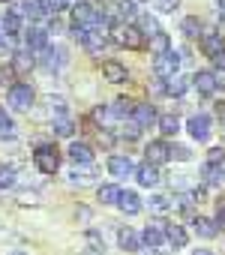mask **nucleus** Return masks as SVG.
<instances>
[{
	"label": "nucleus",
	"mask_w": 225,
	"mask_h": 255,
	"mask_svg": "<svg viewBox=\"0 0 225 255\" xmlns=\"http://www.w3.org/2000/svg\"><path fill=\"white\" fill-rule=\"evenodd\" d=\"M105 36H108L111 42L129 45V48H141V45H144V33H141L135 24H126V21H114V24L105 30Z\"/></svg>",
	"instance_id": "obj_1"
},
{
	"label": "nucleus",
	"mask_w": 225,
	"mask_h": 255,
	"mask_svg": "<svg viewBox=\"0 0 225 255\" xmlns=\"http://www.w3.org/2000/svg\"><path fill=\"white\" fill-rule=\"evenodd\" d=\"M72 21H75V27H96V30H102V33H105V27H108V21L96 12L93 3H87V0H78V3L72 6Z\"/></svg>",
	"instance_id": "obj_2"
},
{
	"label": "nucleus",
	"mask_w": 225,
	"mask_h": 255,
	"mask_svg": "<svg viewBox=\"0 0 225 255\" xmlns=\"http://www.w3.org/2000/svg\"><path fill=\"white\" fill-rule=\"evenodd\" d=\"M33 162H36V168H39L42 174H54V171L60 168V153H57L54 144H39V147L33 150Z\"/></svg>",
	"instance_id": "obj_3"
},
{
	"label": "nucleus",
	"mask_w": 225,
	"mask_h": 255,
	"mask_svg": "<svg viewBox=\"0 0 225 255\" xmlns=\"http://www.w3.org/2000/svg\"><path fill=\"white\" fill-rule=\"evenodd\" d=\"M153 69H156V75L159 78H174V75H180V54L174 51V48H168V51H162V54H156V63H153Z\"/></svg>",
	"instance_id": "obj_4"
},
{
	"label": "nucleus",
	"mask_w": 225,
	"mask_h": 255,
	"mask_svg": "<svg viewBox=\"0 0 225 255\" xmlns=\"http://www.w3.org/2000/svg\"><path fill=\"white\" fill-rule=\"evenodd\" d=\"M6 96H9V105L18 108V111H30V105H33V99H36V96H33V87H30V84H21V81L9 84Z\"/></svg>",
	"instance_id": "obj_5"
},
{
	"label": "nucleus",
	"mask_w": 225,
	"mask_h": 255,
	"mask_svg": "<svg viewBox=\"0 0 225 255\" xmlns=\"http://www.w3.org/2000/svg\"><path fill=\"white\" fill-rule=\"evenodd\" d=\"M72 36H75V42H81L87 51H99V48L108 42V36H105L102 30H96V27H75Z\"/></svg>",
	"instance_id": "obj_6"
},
{
	"label": "nucleus",
	"mask_w": 225,
	"mask_h": 255,
	"mask_svg": "<svg viewBox=\"0 0 225 255\" xmlns=\"http://www.w3.org/2000/svg\"><path fill=\"white\" fill-rule=\"evenodd\" d=\"M144 156H147V165L159 168V165H165L171 159V147H168V141H150L144 147Z\"/></svg>",
	"instance_id": "obj_7"
},
{
	"label": "nucleus",
	"mask_w": 225,
	"mask_h": 255,
	"mask_svg": "<svg viewBox=\"0 0 225 255\" xmlns=\"http://www.w3.org/2000/svg\"><path fill=\"white\" fill-rule=\"evenodd\" d=\"M129 120L138 126V129H147V126H153L159 117H156V108L150 105V102H138L135 108H132V114H129Z\"/></svg>",
	"instance_id": "obj_8"
},
{
	"label": "nucleus",
	"mask_w": 225,
	"mask_h": 255,
	"mask_svg": "<svg viewBox=\"0 0 225 255\" xmlns=\"http://www.w3.org/2000/svg\"><path fill=\"white\" fill-rule=\"evenodd\" d=\"M192 84H195V90H198L201 96H213V93L219 90V75L210 72V69H204V72H195V75H192Z\"/></svg>",
	"instance_id": "obj_9"
},
{
	"label": "nucleus",
	"mask_w": 225,
	"mask_h": 255,
	"mask_svg": "<svg viewBox=\"0 0 225 255\" xmlns=\"http://www.w3.org/2000/svg\"><path fill=\"white\" fill-rule=\"evenodd\" d=\"M186 129H189L192 138L207 141V138H210V117H207V114H192L189 123H186Z\"/></svg>",
	"instance_id": "obj_10"
},
{
	"label": "nucleus",
	"mask_w": 225,
	"mask_h": 255,
	"mask_svg": "<svg viewBox=\"0 0 225 255\" xmlns=\"http://www.w3.org/2000/svg\"><path fill=\"white\" fill-rule=\"evenodd\" d=\"M24 42H27L24 48H27L30 54H33V51H36V54H42V51L48 48V33H45L42 27H30V30H27V36H24Z\"/></svg>",
	"instance_id": "obj_11"
},
{
	"label": "nucleus",
	"mask_w": 225,
	"mask_h": 255,
	"mask_svg": "<svg viewBox=\"0 0 225 255\" xmlns=\"http://www.w3.org/2000/svg\"><path fill=\"white\" fill-rule=\"evenodd\" d=\"M102 75H105V81H111V84H120V81H126V66L120 63V60H105L102 63Z\"/></svg>",
	"instance_id": "obj_12"
},
{
	"label": "nucleus",
	"mask_w": 225,
	"mask_h": 255,
	"mask_svg": "<svg viewBox=\"0 0 225 255\" xmlns=\"http://www.w3.org/2000/svg\"><path fill=\"white\" fill-rule=\"evenodd\" d=\"M108 171L114 177H129V174H135V165H132L129 156H111L108 159Z\"/></svg>",
	"instance_id": "obj_13"
},
{
	"label": "nucleus",
	"mask_w": 225,
	"mask_h": 255,
	"mask_svg": "<svg viewBox=\"0 0 225 255\" xmlns=\"http://www.w3.org/2000/svg\"><path fill=\"white\" fill-rule=\"evenodd\" d=\"M201 51H204L210 60H213L216 54H222V51H225L222 36H219V33H204V36H201Z\"/></svg>",
	"instance_id": "obj_14"
},
{
	"label": "nucleus",
	"mask_w": 225,
	"mask_h": 255,
	"mask_svg": "<svg viewBox=\"0 0 225 255\" xmlns=\"http://www.w3.org/2000/svg\"><path fill=\"white\" fill-rule=\"evenodd\" d=\"M69 159H72L75 165H90V162H93V150H90L84 141H72V144H69Z\"/></svg>",
	"instance_id": "obj_15"
},
{
	"label": "nucleus",
	"mask_w": 225,
	"mask_h": 255,
	"mask_svg": "<svg viewBox=\"0 0 225 255\" xmlns=\"http://www.w3.org/2000/svg\"><path fill=\"white\" fill-rule=\"evenodd\" d=\"M135 177H138V183H141V186H147V189H150V186H156V183H159V168H153V165H147V162H144V165H138V168H135Z\"/></svg>",
	"instance_id": "obj_16"
},
{
	"label": "nucleus",
	"mask_w": 225,
	"mask_h": 255,
	"mask_svg": "<svg viewBox=\"0 0 225 255\" xmlns=\"http://www.w3.org/2000/svg\"><path fill=\"white\" fill-rule=\"evenodd\" d=\"M117 243H120V249H126V252H138V249H141V240H138V234H135L132 228H120V231H117Z\"/></svg>",
	"instance_id": "obj_17"
},
{
	"label": "nucleus",
	"mask_w": 225,
	"mask_h": 255,
	"mask_svg": "<svg viewBox=\"0 0 225 255\" xmlns=\"http://www.w3.org/2000/svg\"><path fill=\"white\" fill-rule=\"evenodd\" d=\"M12 69H15V72H30V69H33V54H30L27 48L12 51Z\"/></svg>",
	"instance_id": "obj_18"
},
{
	"label": "nucleus",
	"mask_w": 225,
	"mask_h": 255,
	"mask_svg": "<svg viewBox=\"0 0 225 255\" xmlns=\"http://www.w3.org/2000/svg\"><path fill=\"white\" fill-rule=\"evenodd\" d=\"M117 204H120V210H123V213H129V216L141 213V198H138L135 192H120Z\"/></svg>",
	"instance_id": "obj_19"
},
{
	"label": "nucleus",
	"mask_w": 225,
	"mask_h": 255,
	"mask_svg": "<svg viewBox=\"0 0 225 255\" xmlns=\"http://www.w3.org/2000/svg\"><path fill=\"white\" fill-rule=\"evenodd\" d=\"M138 240H141L144 246H150V249H159V246H162V240H165V234H162V228H159V225H147V228H144V234H141Z\"/></svg>",
	"instance_id": "obj_20"
},
{
	"label": "nucleus",
	"mask_w": 225,
	"mask_h": 255,
	"mask_svg": "<svg viewBox=\"0 0 225 255\" xmlns=\"http://www.w3.org/2000/svg\"><path fill=\"white\" fill-rule=\"evenodd\" d=\"M24 15L33 21V24H39L42 18H45V3H42V0H24Z\"/></svg>",
	"instance_id": "obj_21"
},
{
	"label": "nucleus",
	"mask_w": 225,
	"mask_h": 255,
	"mask_svg": "<svg viewBox=\"0 0 225 255\" xmlns=\"http://www.w3.org/2000/svg\"><path fill=\"white\" fill-rule=\"evenodd\" d=\"M192 228H195L198 237H216V234H219L216 222H210V219H204V216H195V219H192Z\"/></svg>",
	"instance_id": "obj_22"
},
{
	"label": "nucleus",
	"mask_w": 225,
	"mask_h": 255,
	"mask_svg": "<svg viewBox=\"0 0 225 255\" xmlns=\"http://www.w3.org/2000/svg\"><path fill=\"white\" fill-rule=\"evenodd\" d=\"M159 129H162V135H165V138H174V135H177V129H180L177 114H162V117H159Z\"/></svg>",
	"instance_id": "obj_23"
},
{
	"label": "nucleus",
	"mask_w": 225,
	"mask_h": 255,
	"mask_svg": "<svg viewBox=\"0 0 225 255\" xmlns=\"http://www.w3.org/2000/svg\"><path fill=\"white\" fill-rule=\"evenodd\" d=\"M96 195H99L102 204H117V198H120V186H114V183H102Z\"/></svg>",
	"instance_id": "obj_24"
},
{
	"label": "nucleus",
	"mask_w": 225,
	"mask_h": 255,
	"mask_svg": "<svg viewBox=\"0 0 225 255\" xmlns=\"http://www.w3.org/2000/svg\"><path fill=\"white\" fill-rule=\"evenodd\" d=\"M21 27V15L18 12H6L0 15V30H6V36H15V30Z\"/></svg>",
	"instance_id": "obj_25"
},
{
	"label": "nucleus",
	"mask_w": 225,
	"mask_h": 255,
	"mask_svg": "<svg viewBox=\"0 0 225 255\" xmlns=\"http://www.w3.org/2000/svg\"><path fill=\"white\" fill-rule=\"evenodd\" d=\"M42 60L48 63V69H60V63H66V54H63L60 48H51V45H48V48L42 51Z\"/></svg>",
	"instance_id": "obj_26"
},
{
	"label": "nucleus",
	"mask_w": 225,
	"mask_h": 255,
	"mask_svg": "<svg viewBox=\"0 0 225 255\" xmlns=\"http://www.w3.org/2000/svg\"><path fill=\"white\" fill-rule=\"evenodd\" d=\"M165 234H168V240H171V246H174V249H183V246H186V240H189V234H186L180 225H168V228H165Z\"/></svg>",
	"instance_id": "obj_27"
},
{
	"label": "nucleus",
	"mask_w": 225,
	"mask_h": 255,
	"mask_svg": "<svg viewBox=\"0 0 225 255\" xmlns=\"http://www.w3.org/2000/svg\"><path fill=\"white\" fill-rule=\"evenodd\" d=\"M69 180H72V183H87V180H93V168H90V165H75V168L69 171Z\"/></svg>",
	"instance_id": "obj_28"
},
{
	"label": "nucleus",
	"mask_w": 225,
	"mask_h": 255,
	"mask_svg": "<svg viewBox=\"0 0 225 255\" xmlns=\"http://www.w3.org/2000/svg\"><path fill=\"white\" fill-rule=\"evenodd\" d=\"M165 93H171V96H183V90H186V81L180 78V75H174V78H168L165 81V87H162Z\"/></svg>",
	"instance_id": "obj_29"
},
{
	"label": "nucleus",
	"mask_w": 225,
	"mask_h": 255,
	"mask_svg": "<svg viewBox=\"0 0 225 255\" xmlns=\"http://www.w3.org/2000/svg\"><path fill=\"white\" fill-rule=\"evenodd\" d=\"M84 237H87V246H90V252H96V255H99V252H105V240L99 237V231H87Z\"/></svg>",
	"instance_id": "obj_30"
},
{
	"label": "nucleus",
	"mask_w": 225,
	"mask_h": 255,
	"mask_svg": "<svg viewBox=\"0 0 225 255\" xmlns=\"http://www.w3.org/2000/svg\"><path fill=\"white\" fill-rule=\"evenodd\" d=\"M93 120H99V123H105V126H108L111 120H114V114H111V108H108V105H96V108H93Z\"/></svg>",
	"instance_id": "obj_31"
},
{
	"label": "nucleus",
	"mask_w": 225,
	"mask_h": 255,
	"mask_svg": "<svg viewBox=\"0 0 225 255\" xmlns=\"http://www.w3.org/2000/svg\"><path fill=\"white\" fill-rule=\"evenodd\" d=\"M15 186V168H0V189Z\"/></svg>",
	"instance_id": "obj_32"
},
{
	"label": "nucleus",
	"mask_w": 225,
	"mask_h": 255,
	"mask_svg": "<svg viewBox=\"0 0 225 255\" xmlns=\"http://www.w3.org/2000/svg\"><path fill=\"white\" fill-rule=\"evenodd\" d=\"M54 135H72V120L69 117H57L54 120Z\"/></svg>",
	"instance_id": "obj_33"
},
{
	"label": "nucleus",
	"mask_w": 225,
	"mask_h": 255,
	"mask_svg": "<svg viewBox=\"0 0 225 255\" xmlns=\"http://www.w3.org/2000/svg\"><path fill=\"white\" fill-rule=\"evenodd\" d=\"M207 165H216V168H222V165H225V150H222V147H213V150H207Z\"/></svg>",
	"instance_id": "obj_34"
},
{
	"label": "nucleus",
	"mask_w": 225,
	"mask_h": 255,
	"mask_svg": "<svg viewBox=\"0 0 225 255\" xmlns=\"http://www.w3.org/2000/svg\"><path fill=\"white\" fill-rule=\"evenodd\" d=\"M147 204H150V210H153V213H165V210L171 207L165 195H150V201H147Z\"/></svg>",
	"instance_id": "obj_35"
},
{
	"label": "nucleus",
	"mask_w": 225,
	"mask_h": 255,
	"mask_svg": "<svg viewBox=\"0 0 225 255\" xmlns=\"http://www.w3.org/2000/svg\"><path fill=\"white\" fill-rule=\"evenodd\" d=\"M120 15L123 18H138V3L135 0H120Z\"/></svg>",
	"instance_id": "obj_36"
},
{
	"label": "nucleus",
	"mask_w": 225,
	"mask_h": 255,
	"mask_svg": "<svg viewBox=\"0 0 225 255\" xmlns=\"http://www.w3.org/2000/svg\"><path fill=\"white\" fill-rule=\"evenodd\" d=\"M222 168H225V165H222ZM222 168L204 165V180H207V183H222Z\"/></svg>",
	"instance_id": "obj_37"
},
{
	"label": "nucleus",
	"mask_w": 225,
	"mask_h": 255,
	"mask_svg": "<svg viewBox=\"0 0 225 255\" xmlns=\"http://www.w3.org/2000/svg\"><path fill=\"white\" fill-rule=\"evenodd\" d=\"M183 30H186L189 36H201V24H198L192 15H189V18H183Z\"/></svg>",
	"instance_id": "obj_38"
},
{
	"label": "nucleus",
	"mask_w": 225,
	"mask_h": 255,
	"mask_svg": "<svg viewBox=\"0 0 225 255\" xmlns=\"http://www.w3.org/2000/svg\"><path fill=\"white\" fill-rule=\"evenodd\" d=\"M153 3H156L159 12H174V9L180 6V0H153Z\"/></svg>",
	"instance_id": "obj_39"
},
{
	"label": "nucleus",
	"mask_w": 225,
	"mask_h": 255,
	"mask_svg": "<svg viewBox=\"0 0 225 255\" xmlns=\"http://www.w3.org/2000/svg\"><path fill=\"white\" fill-rule=\"evenodd\" d=\"M141 27H144L147 33H153V36H159V33H162V30H159V24H156L150 15H141Z\"/></svg>",
	"instance_id": "obj_40"
},
{
	"label": "nucleus",
	"mask_w": 225,
	"mask_h": 255,
	"mask_svg": "<svg viewBox=\"0 0 225 255\" xmlns=\"http://www.w3.org/2000/svg\"><path fill=\"white\" fill-rule=\"evenodd\" d=\"M123 138H129V141H135L138 138V126L129 120V123H123Z\"/></svg>",
	"instance_id": "obj_41"
},
{
	"label": "nucleus",
	"mask_w": 225,
	"mask_h": 255,
	"mask_svg": "<svg viewBox=\"0 0 225 255\" xmlns=\"http://www.w3.org/2000/svg\"><path fill=\"white\" fill-rule=\"evenodd\" d=\"M153 45H156V48H159V54H162V51H168V48H171V45H168V36H165V33H159V36H153Z\"/></svg>",
	"instance_id": "obj_42"
},
{
	"label": "nucleus",
	"mask_w": 225,
	"mask_h": 255,
	"mask_svg": "<svg viewBox=\"0 0 225 255\" xmlns=\"http://www.w3.org/2000/svg\"><path fill=\"white\" fill-rule=\"evenodd\" d=\"M171 183H174V186H177V189H186V186H189V183H192V180H189V177H186V174H177V177H171Z\"/></svg>",
	"instance_id": "obj_43"
},
{
	"label": "nucleus",
	"mask_w": 225,
	"mask_h": 255,
	"mask_svg": "<svg viewBox=\"0 0 225 255\" xmlns=\"http://www.w3.org/2000/svg\"><path fill=\"white\" fill-rule=\"evenodd\" d=\"M48 6H51L54 12H60V9H66V6H69V0H48Z\"/></svg>",
	"instance_id": "obj_44"
},
{
	"label": "nucleus",
	"mask_w": 225,
	"mask_h": 255,
	"mask_svg": "<svg viewBox=\"0 0 225 255\" xmlns=\"http://www.w3.org/2000/svg\"><path fill=\"white\" fill-rule=\"evenodd\" d=\"M216 225L225 228V204H219V213H216Z\"/></svg>",
	"instance_id": "obj_45"
},
{
	"label": "nucleus",
	"mask_w": 225,
	"mask_h": 255,
	"mask_svg": "<svg viewBox=\"0 0 225 255\" xmlns=\"http://www.w3.org/2000/svg\"><path fill=\"white\" fill-rule=\"evenodd\" d=\"M213 63H216L219 69H225V51H222V54H216V57H213Z\"/></svg>",
	"instance_id": "obj_46"
},
{
	"label": "nucleus",
	"mask_w": 225,
	"mask_h": 255,
	"mask_svg": "<svg viewBox=\"0 0 225 255\" xmlns=\"http://www.w3.org/2000/svg\"><path fill=\"white\" fill-rule=\"evenodd\" d=\"M0 81H3V84H9V81H12V72H9V69H6V72L0 69Z\"/></svg>",
	"instance_id": "obj_47"
},
{
	"label": "nucleus",
	"mask_w": 225,
	"mask_h": 255,
	"mask_svg": "<svg viewBox=\"0 0 225 255\" xmlns=\"http://www.w3.org/2000/svg\"><path fill=\"white\" fill-rule=\"evenodd\" d=\"M192 255H213V252H210V249H195Z\"/></svg>",
	"instance_id": "obj_48"
},
{
	"label": "nucleus",
	"mask_w": 225,
	"mask_h": 255,
	"mask_svg": "<svg viewBox=\"0 0 225 255\" xmlns=\"http://www.w3.org/2000/svg\"><path fill=\"white\" fill-rule=\"evenodd\" d=\"M216 6H219V9H225V0H216Z\"/></svg>",
	"instance_id": "obj_49"
},
{
	"label": "nucleus",
	"mask_w": 225,
	"mask_h": 255,
	"mask_svg": "<svg viewBox=\"0 0 225 255\" xmlns=\"http://www.w3.org/2000/svg\"><path fill=\"white\" fill-rule=\"evenodd\" d=\"M141 255H159V252H153V249H150V252H141Z\"/></svg>",
	"instance_id": "obj_50"
},
{
	"label": "nucleus",
	"mask_w": 225,
	"mask_h": 255,
	"mask_svg": "<svg viewBox=\"0 0 225 255\" xmlns=\"http://www.w3.org/2000/svg\"><path fill=\"white\" fill-rule=\"evenodd\" d=\"M12 255H27V252H12Z\"/></svg>",
	"instance_id": "obj_51"
},
{
	"label": "nucleus",
	"mask_w": 225,
	"mask_h": 255,
	"mask_svg": "<svg viewBox=\"0 0 225 255\" xmlns=\"http://www.w3.org/2000/svg\"><path fill=\"white\" fill-rule=\"evenodd\" d=\"M0 3H6V0H0Z\"/></svg>",
	"instance_id": "obj_52"
}]
</instances>
